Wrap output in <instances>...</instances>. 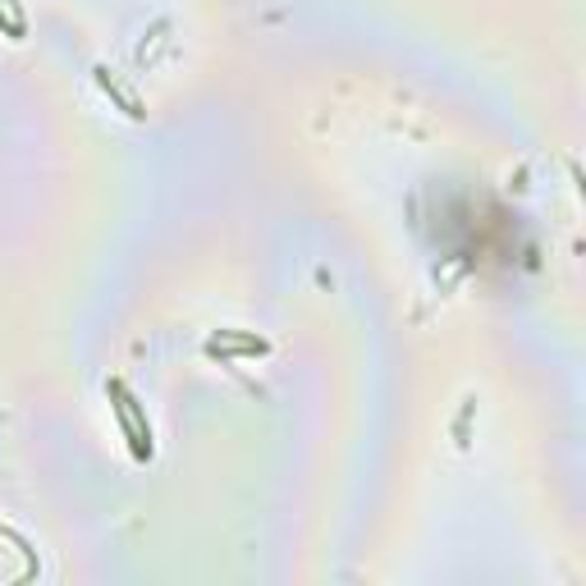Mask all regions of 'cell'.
<instances>
[{"mask_svg":"<svg viewBox=\"0 0 586 586\" xmlns=\"http://www.w3.org/2000/svg\"><path fill=\"white\" fill-rule=\"evenodd\" d=\"M0 23L10 28V37H23V14L14 10V0H0Z\"/></svg>","mask_w":586,"mask_h":586,"instance_id":"obj_1","label":"cell"}]
</instances>
